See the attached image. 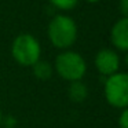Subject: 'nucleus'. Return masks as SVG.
Listing matches in <instances>:
<instances>
[{
  "mask_svg": "<svg viewBox=\"0 0 128 128\" xmlns=\"http://www.w3.org/2000/svg\"><path fill=\"white\" fill-rule=\"evenodd\" d=\"M47 34L51 44L56 48H69L77 39V25L68 15H55L48 24Z\"/></svg>",
  "mask_w": 128,
  "mask_h": 128,
  "instance_id": "obj_1",
  "label": "nucleus"
},
{
  "mask_svg": "<svg viewBox=\"0 0 128 128\" xmlns=\"http://www.w3.org/2000/svg\"><path fill=\"white\" fill-rule=\"evenodd\" d=\"M2 120H3V116H2V112H0V124H2Z\"/></svg>",
  "mask_w": 128,
  "mask_h": 128,
  "instance_id": "obj_13",
  "label": "nucleus"
},
{
  "mask_svg": "<svg viewBox=\"0 0 128 128\" xmlns=\"http://www.w3.org/2000/svg\"><path fill=\"white\" fill-rule=\"evenodd\" d=\"M55 72L68 81H77L84 77L87 72V64L84 58L74 51H64L55 58Z\"/></svg>",
  "mask_w": 128,
  "mask_h": 128,
  "instance_id": "obj_2",
  "label": "nucleus"
},
{
  "mask_svg": "<svg viewBox=\"0 0 128 128\" xmlns=\"http://www.w3.org/2000/svg\"><path fill=\"white\" fill-rule=\"evenodd\" d=\"M95 68L103 76H112L118 72L120 58L112 48H102L95 55Z\"/></svg>",
  "mask_w": 128,
  "mask_h": 128,
  "instance_id": "obj_5",
  "label": "nucleus"
},
{
  "mask_svg": "<svg viewBox=\"0 0 128 128\" xmlns=\"http://www.w3.org/2000/svg\"><path fill=\"white\" fill-rule=\"evenodd\" d=\"M125 62H127V66H128V54H127V56H125Z\"/></svg>",
  "mask_w": 128,
  "mask_h": 128,
  "instance_id": "obj_14",
  "label": "nucleus"
},
{
  "mask_svg": "<svg viewBox=\"0 0 128 128\" xmlns=\"http://www.w3.org/2000/svg\"><path fill=\"white\" fill-rule=\"evenodd\" d=\"M86 2H88V3H98L99 0H86Z\"/></svg>",
  "mask_w": 128,
  "mask_h": 128,
  "instance_id": "obj_12",
  "label": "nucleus"
},
{
  "mask_svg": "<svg viewBox=\"0 0 128 128\" xmlns=\"http://www.w3.org/2000/svg\"><path fill=\"white\" fill-rule=\"evenodd\" d=\"M68 95L73 102H83L88 95V88L84 83H81L80 80L72 81L68 88Z\"/></svg>",
  "mask_w": 128,
  "mask_h": 128,
  "instance_id": "obj_7",
  "label": "nucleus"
},
{
  "mask_svg": "<svg viewBox=\"0 0 128 128\" xmlns=\"http://www.w3.org/2000/svg\"><path fill=\"white\" fill-rule=\"evenodd\" d=\"M118 125H120V128H128V108L122 109L121 114H120V118H118Z\"/></svg>",
  "mask_w": 128,
  "mask_h": 128,
  "instance_id": "obj_10",
  "label": "nucleus"
},
{
  "mask_svg": "<svg viewBox=\"0 0 128 128\" xmlns=\"http://www.w3.org/2000/svg\"><path fill=\"white\" fill-rule=\"evenodd\" d=\"M11 54L14 59L22 66H33L40 61L42 47L39 40L29 33H22L15 37L11 46Z\"/></svg>",
  "mask_w": 128,
  "mask_h": 128,
  "instance_id": "obj_3",
  "label": "nucleus"
},
{
  "mask_svg": "<svg viewBox=\"0 0 128 128\" xmlns=\"http://www.w3.org/2000/svg\"><path fill=\"white\" fill-rule=\"evenodd\" d=\"M50 3L54 7H56V8L68 11V10H73L77 6L78 0H50Z\"/></svg>",
  "mask_w": 128,
  "mask_h": 128,
  "instance_id": "obj_9",
  "label": "nucleus"
},
{
  "mask_svg": "<svg viewBox=\"0 0 128 128\" xmlns=\"http://www.w3.org/2000/svg\"><path fill=\"white\" fill-rule=\"evenodd\" d=\"M120 11L124 18H128V0H120Z\"/></svg>",
  "mask_w": 128,
  "mask_h": 128,
  "instance_id": "obj_11",
  "label": "nucleus"
},
{
  "mask_svg": "<svg viewBox=\"0 0 128 128\" xmlns=\"http://www.w3.org/2000/svg\"><path fill=\"white\" fill-rule=\"evenodd\" d=\"M32 68H33V74L37 78H40V80H47V78H50L52 76V72H54L52 66L47 61H37Z\"/></svg>",
  "mask_w": 128,
  "mask_h": 128,
  "instance_id": "obj_8",
  "label": "nucleus"
},
{
  "mask_svg": "<svg viewBox=\"0 0 128 128\" xmlns=\"http://www.w3.org/2000/svg\"><path fill=\"white\" fill-rule=\"evenodd\" d=\"M110 42L117 50L128 51V18H121L110 30Z\"/></svg>",
  "mask_w": 128,
  "mask_h": 128,
  "instance_id": "obj_6",
  "label": "nucleus"
},
{
  "mask_svg": "<svg viewBox=\"0 0 128 128\" xmlns=\"http://www.w3.org/2000/svg\"><path fill=\"white\" fill-rule=\"evenodd\" d=\"M105 98L117 109L128 108V73H114L105 83Z\"/></svg>",
  "mask_w": 128,
  "mask_h": 128,
  "instance_id": "obj_4",
  "label": "nucleus"
}]
</instances>
